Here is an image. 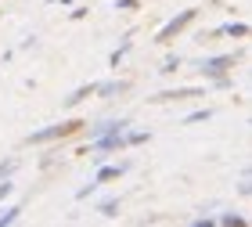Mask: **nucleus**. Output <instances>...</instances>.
Wrapping results in <instances>:
<instances>
[{"label":"nucleus","instance_id":"1","mask_svg":"<svg viewBox=\"0 0 252 227\" xmlns=\"http://www.w3.org/2000/svg\"><path fill=\"white\" fill-rule=\"evenodd\" d=\"M87 130V119H68V123H58V127H47V130H36L29 133L26 144H51V141H65V137H76V133Z\"/></svg>","mask_w":252,"mask_h":227},{"label":"nucleus","instance_id":"2","mask_svg":"<svg viewBox=\"0 0 252 227\" xmlns=\"http://www.w3.org/2000/svg\"><path fill=\"white\" fill-rule=\"evenodd\" d=\"M194 18H198V7H188V11H180L177 18H169L166 26L158 29V36H155V43H173V40H177L180 32H184V29L191 26Z\"/></svg>","mask_w":252,"mask_h":227},{"label":"nucleus","instance_id":"3","mask_svg":"<svg viewBox=\"0 0 252 227\" xmlns=\"http://www.w3.org/2000/svg\"><path fill=\"white\" fill-rule=\"evenodd\" d=\"M234 62H238V54H223V58H209V62H202L198 69H202L205 76H223Z\"/></svg>","mask_w":252,"mask_h":227},{"label":"nucleus","instance_id":"4","mask_svg":"<svg viewBox=\"0 0 252 227\" xmlns=\"http://www.w3.org/2000/svg\"><path fill=\"white\" fill-rule=\"evenodd\" d=\"M184 97H202L198 87H184V90H162V94L152 97V105H162V101H184Z\"/></svg>","mask_w":252,"mask_h":227},{"label":"nucleus","instance_id":"5","mask_svg":"<svg viewBox=\"0 0 252 227\" xmlns=\"http://www.w3.org/2000/svg\"><path fill=\"white\" fill-rule=\"evenodd\" d=\"M90 94H101V83H87V87H79V90H72V94L65 97V105L72 108V105H79V101H87Z\"/></svg>","mask_w":252,"mask_h":227},{"label":"nucleus","instance_id":"6","mask_svg":"<svg viewBox=\"0 0 252 227\" xmlns=\"http://www.w3.org/2000/svg\"><path fill=\"white\" fill-rule=\"evenodd\" d=\"M123 173H126V162H123V166H105V169L97 173V180H94V184H108V180H119Z\"/></svg>","mask_w":252,"mask_h":227},{"label":"nucleus","instance_id":"7","mask_svg":"<svg viewBox=\"0 0 252 227\" xmlns=\"http://www.w3.org/2000/svg\"><path fill=\"white\" fill-rule=\"evenodd\" d=\"M213 36H249V26H238V22L234 26H220Z\"/></svg>","mask_w":252,"mask_h":227},{"label":"nucleus","instance_id":"8","mask_svg":"<svg viewBox=\"0 0 252 227\" xmlns=\"http://www.w3.org/2000/svg\"><path fill=\"white\" fill-rule=\"evenodd\" d=\"M97 209L105 213V217H116V213H119V198H108V202H101Z\"/></svg>","mask_w":252,"mask_h":227},{"label":"nucleus","instance_id":"9","mask_svg":"<svg viewBox=\"0 0 252 227\" xmlns=\"http://www.w3.org/2000/svg\"><path fill=\"white\" fill-rule=\"evenodd\" d=\"M18 213H22V206H11V209H4V217H0V224H15V220H18Z\"/></svg>","mask_w":252,"mask_h":227},{"label":"nucleus","instance_id":"10","mask_svg":"<svg viewBox=\"0 0 252 227\" xmlns=\"http://www.w3.org/2000/svg\"><path fill=\"white\" fill-rule=\"evenodd\" d=\"M209 116H213V112L202 108V112H194V116H188V123H202V119H209Z\"/></svg>","mask_w":252,"mask_h":227},{"label":"nucleus","instance_id":"11","mask_svg":"<svg viewBox=\"0 0 252 227\" xmlns=\"http://www.w3.org/2000/svg\"><path fill=\"white\" fill-rule=\"evenodd\" d=\"M242 195H252V184H242Z\"/></svg>","mask_w":252,"mask_h":227}]
</instances>
